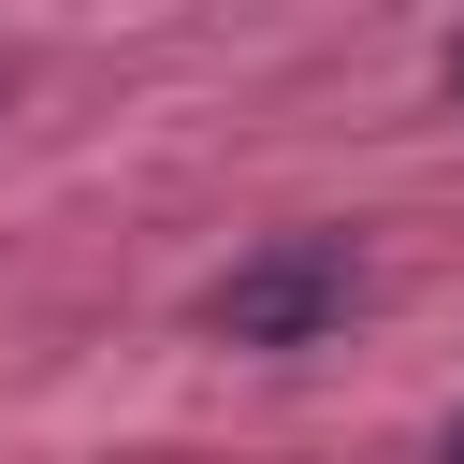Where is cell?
I'll use <instances>...</instances> for the list:
<instances>
[{"label":"cell","mask_w":464,"mask_h":464,"mask_svg":"<svg viewBox=\"0 0 464 464\" xmlns=\"http://www.w3.org/2000/svg\"><path fill=\"white\" fill-rule=\"evenodd\" d=\"M348 304H362L348 232H276L261 261H232V276H218V334H232V348H319Z\"/></svg>","instance_id":"1"},{"label":"cell","mask_w":464,"mask_h":464,"mask_svg":"<svg viewBox=\"0 0 464 464\" xmlns=\"http://www.w3.org/2000/svg\"><path fill=\"white\" fill-rule=\"evenodd\" d=\"M450 87H464V44H450Z\"/></svg>","instance_id":"2"},{"label":"cell","mask_w":464,"mask_h":464,"mask_svg":"<svg viewBox=\"0 0 464 464\" xmlns=\"http://www.w3.org/2000/svg\"><path fill=\"white\" fill-rule=\"evenodd\" d=\"M450 464H464V420H450Z\"/></svg>","instance_id":"3"}]
</instances>
